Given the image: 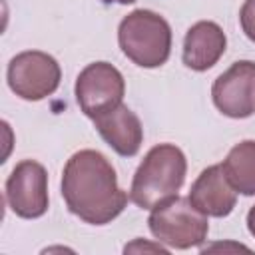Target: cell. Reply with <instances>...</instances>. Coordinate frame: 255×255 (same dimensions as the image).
<instances>
[{
  "mask_svg": "<svg viewBox=\"0 0 255 255\" xmlns=\"http://www.w3.org/2000/svg\"><path fill=\"white\" fill-rule=\"evenodd\" d=\"M215 108L233 120H243L255 114V62L239 60L231 64L211 86Z\"/></svg>",
  "mask_w": 255,
  "mask_h": 255,
  "instance_id": "obj_8",
  "label": "cell"
},
{
  "mask_svg": "<svg viewBox=\"0 0 255 255\" xmlns=\"http://www.w3.org/2000/svg\"><path fill=\"white\" fill-rule=\"evenodd\" d=\"M104 2H108V4H112V2L114 4H133L135 0H104Z\"/></svg>",
  "mask_w": 255,
  "mask_h": 255,
  "instance_id": "obj_16",
  "label": "cell"
},
{
  "mask_svg": "<svg viewBox=\"0 0 255 255\" xmlns=\"http://www.w3.org/2000/svg\"><path fill=\"white\" fill-rule=\"evenodd\" d=\"M221 165L237 193L245 197L255 195V139L235 143Z\"/></svg>",
  "mask_w": 255,
  "mask_h": 255,
  "instance_id": "obj_12",
  "label": "cell"
},
{
  "mask_svg": "<svg viewBox=\"0 0 255 255\" xmlns=\"http://www.w3.org/2000/svg\"><path fill=\"white\" fill-rule=\"evenodd\" d=\"M118 44L139 68H159L171 54V26L153 10H133L118 26Z\"/></svg>",
  "mask_w": 255,
  "mask_h": 255,
  "instance_id": "obj_3",
  "label": "cell"
},
{
  "mask_svg": "<svg viewBox=\"0 0 255 255\" xmlns=\"http://www.w3.org/2000/svg\"><path fill=\"white\" fill-rule=\"evenodd\" d=\"M185 153L173 143H157L137 165L129 187V199L137 207L151 211L177 195L185 181Z\"/></svg>",
  "mask_w": 255,
  "mask_h": 255,
  "instance_id": "obj_2",
  "label": "cell"
},
{
  "mask_svg": "<svg viewBox=\"0 0 255 255\" xmlns=\"http://www.w3.org/2000/svg\"><path fill=\"white\" fill-rule=\"evenodd\" d=\"M74 94L84 116L94 120L96 116L122 104L126 80L110 62H92L78 74Z\"/></svg>",
  "mask_w": 255,
  "mask_h": 255,
  "instance_id": "obj_6",
  "label": "cell"
},
{
  "mask_svg": "<svg viewBox=\"0 0 255 255\" xmlns=\"http://www.w3.org/2000/svg\"><path fill=\"white\" fill-rule=\"evenodd\" d=\"M62 197L70 213L90 225L112 223L128 203L110 159L96 149L76 151L62 171Z\"/></svg>",
  "mask_w": 255,
  "mask_h": 255,
  "instance_id": "obj_1",
  "label": "cell"
},
{
  "mask_svg": "<svg viewBox=\"0 0 255 255\" xmlns=\"http://www.w3.org/2000/svg\"><path fill=\"white\" fill-rule=\"evenodd\" d=\"M187 197L191 205L207 217H227L237 203V191L229 183L221 163L205 167L191 183Z\"/></svg>",
  "mask_w": 255,
  "mask_h": 255,
  "instance_id": "obj_9",
  "label": "cell"
},
{
  "mask_svg": "<svg viewBox=\"0 0 255 255\" xmlns=\"http://www.w3.org/2000/svg\"><path fill=\"white\" fill-rule=\"evenodd\" d=\"M147 227L157 243L171 249H191L205 243L209 221L207 215L191 205L189 197L175 195L151 209Z\"/></svg>",
  "mask_w": 255,
  "mask_h": 255,
  "instance_id": "obj_4",
  "label": "cell"
},
{
  "mask_svg": "<svg viewBox=\"0 0 255 255\" xmlns=\"http://www.w3.org/2000/svg\"><path fill=\"white\" fill-rule=\"evenodd\" d=\"M227 36L217 22L199 20L195 22L183 38V64L193 72H207L225 54Z\"/></svg>",
  "mask_w": 255,
  "mask_h": 255,
  "instance_id": "obj_11",
  "label": "cell"
},
{
  "mask_svg": "<svg viewBox=\"0 0 255 255\" xmlns=\"http://www.w3.org/2000/svg\"><path fill=\"white\" fill-rule=\"evenodd\" d=\"M6 203L22 219H36L48 211V171L34 159L14 165L6 179Z\"/></svg>",
  "mask_w": 255,
  "mask_h": 255,
  "instance_id": "obj_7",
  "label": "cell"
},
{
  "mask_svg": "<svg viewBox=\"0 0 255 255\" xmlns=\"http://www.w3.org/2000/svg\"><path fill=\"white\" fill-rule=\"evenodd\" d=\"M94 126L102 135V139L122 157L135 155L143 143L141 122L126 104H120L96 116Z\"/></svg>",
  "mask_w": 255,
  "mask_h": 255,
  "instance_id": "obj_10",
  "label": "cell"
},
{
  "mask_svg": "<svg viewBox=\"0 0 255 255\" xmlns=\"http://www.w3.org/2000/svg\"><path fill=\"white\" fill-rule=\"evenodd\" d=\"M6 80L18 98L26 102H38L58 90L62 68L54 56L40 50H26L10 60Z\"/></svg>",
  "mask_w": 255,
  "mask_h": 255,
  "instance_id": "obj_5",
  "label": "cell"
},
{
  "mask_svg": "<svg viewBox=\"0 0 255 255\" xmlns=\"http://www.w3.org/2000/svg\"><path fill=\"white\" fill-rule=\"evenodd\" d=\"M137 249H149V251H159V253H167V249L165 247H161V243H157V245H145V243H141V239H135V243H131V245H126V253L128 251H137Z\"/></svg>",
  "mask_w": 255,
  "mask_h": 255,
  "instance_id": "obj_14",
  "label": "cell"
},
{
  "mask_svg": "<svg viewBox=\"0 0 255 255\" xmlns=\"http://www.w3.org/2000/svg\"><path fill=\"white\" fill-rule=\"evenodd\" d=\"M247 229H249V233L255 237V205L249 209V213H247Z\"/></svg>",
  "mask_w": 255,
  "mask_h": 255,
  "instance_id": "obj_15",
  "label": "cell"
},
{
  "mask_svg": "<svg viewBox=\"0 0 255 255\" xmlns=\"http://www.w3.org/2000/svg\"><path fill=\"white\" fill-rule=\"evenodd\" d=\"M239 24L243 34L255 42V0H245L239 10Z\"/></svg>",
  "mask_w": 255,
  "mask_h": 255,
  "instance_id": "obj_13",
  "label": "cell"
}]
</instances>
